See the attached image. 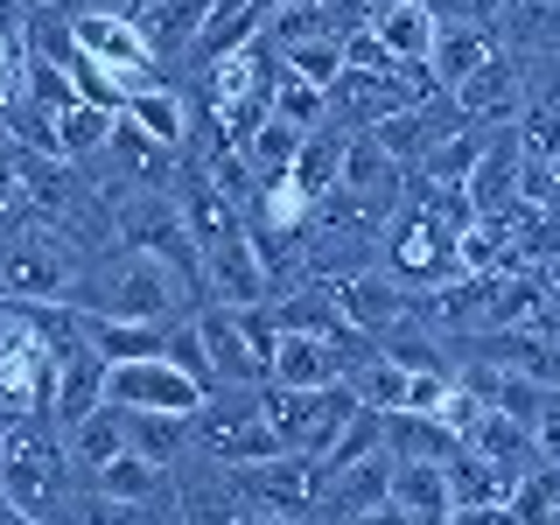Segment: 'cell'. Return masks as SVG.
<instances>
[{
  "label": "cell",
  "mask_w": 560,
  "mask_h": 525,
  "mask_svg": "<svg viewBox=\"0 0 560 525\" xmlns=\"http://www.w3.org/2000/svg\"><path fill=\"white\" fill-rule=\"evenodd\" d=\"M189 294H197V280L175 273L168 259H148V253H127V245H113V253H98L92 267H84L78 280H70L63 308L78 315H105V323H183ZM197 315V308H189Z\"/></svg>",
  "instance_id": "6da1fadb"
},
{
  "label": "cell",
  "mask_w": 560,
  "mask_h": 525,
  "mask_svg": "<svg viewBox=\"0 0 560 525\" xmlns=\"http://www.w3.org/2000/svg\"><path fill=\"white\" fill-rule=\"evenodd\" d=\"M70 490H78V483H70V455H63V442H49L35 420H14L8 442H0V498H8L22 518L49 525Z\"/></svg>",
  "instance_id": "7a4b0ae2"
},
{
  "label": "cell",
  "mask_w": 560,
  "mask_h": 525,
  "mask_svg": "<svg viewBox=\"0 0 560 525\" xmlns=\"http://www.w3.org/2000/svg\"><path fill=\"white\" fill-rule=\"evenodd\" d=\"M259 413H267L280 455H329V442L358 420V393L350 385H323V393H280V385H259Z\"/></svg>",
  "instance_id": "3957f363"
},
{
  "label": "cell",
  "mask_w": 560,
  "mask_h": 525,
  "mask_svg": "<svg viewBox=\"0 0 560 525\" xmlns=\"http://www.w3.org/2000/svg\"><path fill=\"white\" fill-rule=\"evenodd\" d=\"M378 267L399 280V288H448L455 280V232L434 218L428 197H407L385 224V253Z\"/></svg>",
  "instance_id": "277c9868"
},
{
  "label": "cell",
  "mask_w": 560,
  "mask_h": 525,
  "mask_svg": "<svg viewBox=\"0 0 560 525\" xmlns=\"http://www.w3.org/2000/svg\"><path fill=\"white\" fill-rule=\"evenodd\" d=\"M113 238L127 245V253H148V259H168L175 273H189L203 288V253L197 238H189L183 210H175L168 189H133V197L113 203Z\"/></svg>",
  "instance_id": "5b68a950"
},
{
  "label": "cell",
  "mask_w": 560,
  "mask_h": 525,
  "mask_svg": "<svg viewBox=\"0 0 560 525\" xmlns=\"http://www.w3.org/2000/svg\"><path fill=\"white\" fill-rule=\"evenodd\" d=\"M70 43H78V57H92L98 70H113L119 92H148V84H162L154 70H162V57L148 49V35H140L133 14H113V8H78L70 14Z\"/></svg>",
  "instance_id": "8992f818"
},
{
  "label": "cell",
  "mask_w": 560,
  "mask_h": 525,
  "mask_svg": "<svg viewBox=\"0 0 560 525\" xmlns=\"http://www.w3.org/2000/svg\"><path fill=\"white\" fill-rule=\"evenodd\" d=\"M203 399L210 393L189 372H175L168 358H127V364L105 372V407H119V413H183V420H197Z\"/></svg>",
  "instance_id": "52a82bcc"
},
{
  "label": "cell",
  "mask_w": 560,
  "mask_h": 525,
  "mask_svg": "<svg viewBox=\"0 0 560 525\" xmlns=\"http://www.w3.org/2000/svg\"><path fill=\"white\" fill-rule=\"evenodd\" d=\"M372 358V343H329V337H302V329H273L267 350V385L280 393H323V385H343L350 364Z\"/></svg>",
  "instance_id": "ba28073f"
},
{
  "label": "cell",
  "mask_w": 560,
  "mask_h": 525,
  "mask_svg": "<svg viewBox=\"0 0 560 525\" xmlns=\"http://www.w3.org/2000/svg\"><path fill=\"white\" fill-rule=\"evenodd\" d=\"M455 113L469 119V127H483V133H498V127H518V113H525V63L512 57V49H498L469 84H455Z\"/></svg>",
  "instance_id": "9c48e42d"
},
{
  "label": "cell",
  "mask_w": 560,
  "mask_h": 525,
  "mask_svg": "<svg viewBox=\"0 0 560 525\" xmlns=\"http://www.w3.org/2000/svg\"><path fill=\"white\" fill-rule=\"evenodd\" d=\"M337 288V308H343V323L358 329V337H385V329H399L413 315V294L399 288L385 267H364V273H350V280H329Z\"/></svg>",
  "instance_id": "30bf717a"
},
{
  "label": "cell",
  "mask_w": 560,
  "mask_h": 525,
  "mask_svg": "<svg viewBox=\"0 0 560 525\" xmlns=\"http://www.w3.org/2000/svg\"><path fill=\"white\" fill-rule=\"evenodd\" d=\"M518 168H525V148H518V133L504 127V140H490L483 162L469 168V183H463L469 210H477V218H512L518 210Z\"/></svg>",
  "instance_id": "8fae6325"
},
{
  "label": "cell",
  "mask_w": 560,
  "mask_h": 525,
  "mask_svg": "<svg viewBox=\"0 0 560 525\" xmlns=\"http://www.w3.org/2000/svg\"><path fill=\"white\" fill-rule=\"evenodd\" d=\"M119 119H127L140 140H154L162 154H175V162H183V148H189V98L175 92V84H148V92H133Z\"/></svg>",
  "instance_id": "7c38bea8"
},
{
  "label": "cell",
  "mask_w": 560,
  "mask_h": 525,
  "mask_svg": "<svg viewBox=\"0 0 560 525\" xmlns=\"http://www.w3.org/2000/svg\"><path fill=\"white\" fill-rule=\"evenodd\" d=\"M504 35L498 43L512 49L518 63H547L560 57V0H504Z\"/></svg>",
  "instance_id": "4fadbf2b"
},
{
  "label": "cell",
  "mask_w": 560,
  "mask_h": 525,
  "mask_svg": "<svg viewBox=\"0 0 560 525\" xmlns=\"http://www.w3.org/2000/svg\"><path fill=\"white\" fill-rule=\"evenodd\" d=\"M498 28H442L434 22V49H428V70H434V84L442 92H455V84H469L477 70L498 57Z\"/></svg>",
  "instance_id": "5bb4252c"
},
{
  "label": "cell",
  "mask_w": 560,
  "mask_h": 525,
  "mask_svg": "<svg viewBox=\"0 0 560 525\" xmlns=\"http://www.w3.org/2000/svg\"><path fill=\"white\" fill-rule=\"evenodd\" d=\"M364 28L385 43L393 63H428V49H434V14L420 8V0H378Z\"/></svg>",
  "instance_id": "9a60e30c"
},
{
  "label": "cell",
  "mask_w": 560,
  "mask_h": 525,
  "mask_svg": "<svg viewBox=\"0 0 560 525\" xmlns=\"http://www.w3.org/2000/svg\"><path fill=\"white\" fill-rule=\"evenodd\" d=\"M133 22H140V35H148L154 57H189L197 35H203V22H210V0H148Z\"/></svg>",
  "instance_id": "2e32d148"
},
{
  "label": "cell",
  "mask_w": 560,
  "mask_h": 525,
  "mask_svg": "<svg viewBox=\"0 0 560 525\" xmlns=\"http://www.w3.org/2000/svg\"><path fill=\"white\" fill-rule=\"evenodd\" d=\"M84 483H92V490H105V498H119V504H162L168 498V469L162 463H148V455H113V463H105V469H92V477H84Z\"/></svg>",
  "instance_id": "e0dca14e"
},
{
  "label": "cell",
  "mask_w": 560,
  "mask_h": 525,
  "mask_svg": "<svg viewBox=\"0 0 560 525\" xmlns=\"http://www.w3.org/2000/svg\"><path fill=\"white\" fill-rule=\"evenodd\" d=\"M127 448H133V442H127V413H119V407H98L92 420H78V428L63 434L70 469H84V477H92V469H105L113 455H127Z\"/></svg>",
  "instance_id": "ac0fdd59"
},
{
  "label": "cell",
  "mask_w": 560,
  "mask_h": 525,
  "mask_svg": "<svg viewBox=\"0 0 560 525\" xmlns=\"http://www.w3.org/2000/svg\"><path fill=\"white\" fill-rule=\"evenodd\" d=\"M455 448H463V442H455L442 420H428V413H385V455H393V463H448Z\"/></svg>",
  "instance_id": "d6986e66"
},
{
  "label": "cell",
  "mask_w": 560,
  "mask_h": 525,
  "mask_svg": "<svg viewBox=\"0 0 560 525\" xmlns=\"http://www.w3.org/2000/svg\"><path fill=\"white\" fill-rule=\"evenodd\" d=\"M393 512L448 518V463H393Z\"/></svg>",
  "instance_id": "ffe728a7"
},
{
  "label": "cell",
  "mask_w": 560,
  "mask_h": 525,
  "mask_svg": "<svg viewBox=\"0 0 560 525\" xmlns=\"http://www.w3.org/2000/svg\"><path fill=\"white\" fill-rule=\"evenodd\" d=\"M294 189H302L308 203H323V197H337V183H343V133H308L302 140V154H294Z\"/></svg>",
  "instance_id": "44dd1931"
},
{
  "label": "cell",
  "mask_w": 560,
  "mask_h": 525,
  "mask_svg": "<svg viewBox=\"0 0 560 525\" xmlns=\"http://www.w3.org/2000/svg\"><path fill=\"white\" fill-rule=\"evenodd\" d=\"M78 323H84V343H92L105 364L162 358V337H168V329H154V323H105V315H78Z\"/></svg>",
  "instance_id": "7402d4cb"
},
{
  "label": "cell",
  "mask_w": 560,
  "mask_h": 525,
  "mask_svg": "<svg viewBox=\"0 0 560 525\" xmlns=\"http://www.w3.org/2000/svg\"><path fill=\"white\" fill-rule=\"evenodd\" d=\"M113 133H119V119L113 113H98V105H70V113L57 119V162H98L105 148H113Z\"/></svg>",
  "instance_id": "603a6c76"
},
{
  "label": "cell",
  "mask_w": 560,
  "mask_h": 525,
  "mask_svg": "<svg viewBox=\"0 0 560 525\" xmlns=\"http://www.w3.org/2000/svg\"><path fill=\"white\" fill-rule=\"evenodd\" d=\"M504 525H560V469L533 463L504 498Z\"/></svg>",
  "instance_id": "cb8c5ba5"
},
{
  "label": "cell",
  "mask_w": 560,
  "mask_h": 525,
  "mask_svg": "<svg viewBox=\"0 0 560 525\" xmlns=\"http://www.w3.org/2000/svg\"><path fill=\"white\" fill-rule=\"evenodd\" d=\"M127 442H133V455H148V463L175 469V463H183V448L197 442V434H189L183 413H127Z\"/></svg>",
  "instance_id": "d4e9b609"
},
{
  "label": "cell",
  "mask_w": 560,
  "mask_h": 525,
  "mask_svg": "<svg viewBox=\"0 0 560 525\" xmlns=\"http://www.w3.org/2000/svg\"><path fill=\"white\" fill-rule=\"evenodd\" d=\"M267 43L273 49H302V43H343L329 0H308V8H273L267 14Z\"/></svg>",
  "instance_id": "484cf974"
},
{
  "label": "cell",
  "mask_w": 560,
  "mask_h": 525,
  "mask_svg": "<svg viewBox=\"0 0 560 525\" xmlns=\"http://www.w3.org/2000/svg\"><path fill=\"white\" fill-rule=\"evenodd\" d=\"M350 393H358V407L364 413H399V407H407V372H399V364L393 358H378V350H372V358H364V364H350Z\"/></svg>",
  "instance_id": "4316f807"
},
{
  "label": "cell",
  "mask_w": 560,
  "mask_h": 525,
  "mask_svg": "<svg viewBox=\"0 0 560 525\" xmlns=\"http://www.w3.org/2000/svg\"><path fill=\"white\" fill-rule=\"evenodd\" d=\"M302 140H308V133H294L288 119H273V113H267L253 133H245V162H253V175H259V183H273V175H288V168H294Z\"/></svg>",
  "instance_id": "83f0119b"
},
{
  "label": "cell",
  "mask_w": 560,
  "mask_h": 525,
  "mask_svg": "<svg viewBox=\"0 0 560 525\" xmlns=\"http://www.w3.org/2000/svg\"><path fill=\"white\" fill-rule=\"evenodd\" d=\"M148 512H154V504H119V498H105V490L78 483L57 504V518H49V525H148Z\"/></svg>",
  "instance_id": "f1b7e54d"
},
{
  "label": "cell",
  "mask_w": 560,
  "mask_h": 525,
  "mask_svg": "<svg viewBox=\"0 0 560 525\" xmlns=\"http://www.w3.org/2000/svg\"><path fill=\"white\" fill-rule=\"evenodd\" d=\"M273 119H288L294 133H323V127H329V92H323V84H302L288 63H280V84H273Z\"/></svg>",
  "instance_id": "f546056e"
},
{
  "label": "cell",
  "mask_w": 560,
  "mask_h": 525,
  "mask_svg": "<svg viewBox=\"0 0 560 525\" xmlns=\"http://www.w3.org/2000/svg\"><path fill=\"white\" fill-rule=\"evenodd\" d=\"M280 63H288L302 84H323V92H329V84L343 78V43H302V49H280Z\"/></svg>",
  "instance_id": "4dcf8cb0"
},
{
  "label": "cell",
  "mask_w": 560,
  "mask_h": 525,
  "mask_svg": "<svg viewBox=\"0 0 560 525\" xmlns=\"http://www.w3.org/2000/svg\"><path fill=\"white\" fill-rule=\"evenodd\" d=\"M420 8H428L442 28H498L504 0H420Z\"/></svg>",
  "instance_id": "1f68e13d"
},
{
  "label": "cell",
  "mask_w": 560,
  "mask_h": 525,
  "mask_svg": "<svg viewBox=\"0 0 560 525\" xmlns=\"http://www.w3.org/2000/svg\"><path fill=\"white\" fill-rule=\"evenodd\" d=\"M343 70H372V78H393V57H385V43H378V35L372 28H350L343 35Z\"/></svg>",
  "instance_id": "d6a6232c"
},
{
  "label": "cell",
  "mask_w": 560,
  "mask_h": 525,
  "mask_svg": "<svg viewBox=\"0 0 560 525\" xmlns=\"http://www.w3.org/2000/svg\"><path fill=\"white\" fill-rule=\"evenodd\" d=\"M350 525H413V518L393 512V504H378V512H364V518H350Z\"/></svg>",
  "instance_id": "836d02e7"
},
{
  "label": "cell",
  "mask_w": 560,
  "mask_h": 525,
  "mask_svg": "<svg viewBox=\"0 0 560 525\" xmlns=\"http://www.w3.org/2000/svg\"><path fill=\"white\" fill-rule=\"evenodd\" d=\"M273 8H308V0H267V14H273Z\"/></svg>",
  "instance_id": "e575fe53"
},
{
  "label": "cell",
  "mask_w": 560,
  "mask_h": 525,
  "mask_svg": "<svg viewBox=\"0 0 560 525\" xmlns=\"http://www.w3.org/2000/svg\"><path fill=\"white\" fill-rule=\"evenodd\" d=\"M22 8H28V14H43V8H57V0H22Z\"/></svg>",
  "instance_id": "d590c367"
},
{
  "label": "cell",
  "mask_w": 560,
  "mask_h": 525,
  "mask_svg": "<svg viewBox=\"0 0 560 525\" xmlns=\"http://www.w3.org/2000/svg\"><path fill=\"white\" fill-rule=\"evenodd\" d=\"M0 148H8V119H0Z\"/></svg>",
  "instance_id": "8d00e7d4"
}]
</instances>
